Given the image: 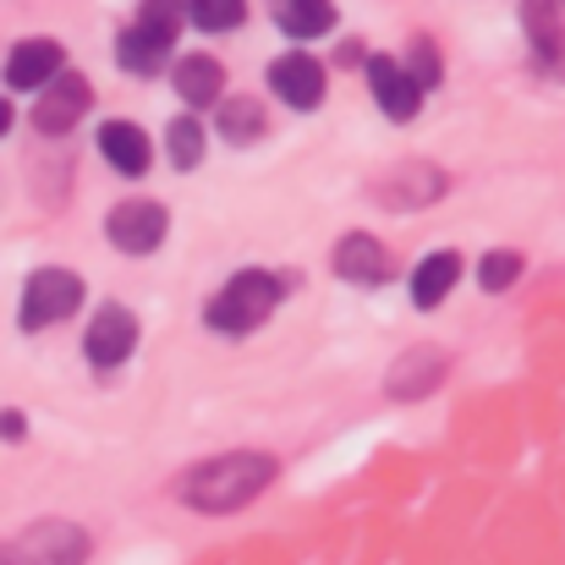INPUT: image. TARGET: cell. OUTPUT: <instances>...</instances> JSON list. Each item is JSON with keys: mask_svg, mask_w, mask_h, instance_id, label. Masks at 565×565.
<instances>
[{"mask_svg": "<svg viewBox=\"0 0 565 565\" xmlns=\"http://www.w3.org/2000/svg\"><path fill=\"white\" fill-rule=\"evenodd\" d=\"M269 478H275V461L264 450H225L192 472L182 494L192 511H242L253 494H264Z\"/></svg>", "mask_w": 565, "mask_h": 565, "instance_id": "6da1fadb", "label": "cell"}, {"mask_svg": "<svg viewBox=\"0 0 565 565\" xmlns=\"http://www.w3.org/2000/svg\"><path fill=\"white\" fill-rule=\"evenodd\" d=\"M286 297V280L280 275H269V269H242V275H231V286L209 302V324L220 330V335H247V330H258L269 313H275V302Z\"/></svg>", "mask_w": 565, "mask_h": 565, "instance_id": "7a4b0ae2", "label": "cell"}, {"mask_svg": "<svg viewBox=\"0 0 565 565\" xmlns=\"http://www.w3.org/2000/svg\"><path fill=\"white\" fill-rule=\"evenodd\" d=\"M77 302H83V280L72 269H39L22 286V330H50L66 313H77Z\"/></svg>", "mask_w": 565, "mask_h": 565, "instance_id": "3957f363", "label": "cell"}, {"mask_svg": "<svg viewBox=\"0 0 565 565\" xmlns=\"http://www.w3.org/2000/svg\"><path fill=\"white\" fill-rule=\"evenodd\" d=\"M105 231H110V242H116L121 253H154V247L166 242L171 220H166V209H160V203H149V198H132V203L110 209Z\"/></svg>", "mask_w": 565, "mask_h": 565, "instance_id": "277c9868", "label": "cell"}, {"mask_svg": "<svg viewBox=\"0 0 565 565\" xmlns=\"http://www.w3.org/2000/svg\"><path fill=\"white\" fill-rule=\"evenodd\" d=\"M88 83L83 77H72V72H61L39 99H33V127L39 132H50V138H61V132H72L77 121H83V110H88Z\"/></svg>", "mask_w": 565, "mask_h": 565, "instance_id": "5b68a950", "label": "cell"}, {"mask_svg": "<svg viewBox=\"0 0 565 565\" xmlns=\"http://www.w3.org/2000/svg\"><path fill=\"white\" fill-rule=\"evenodd\" d=\"M88 363L94 369H121L127 358H132V347H138V319L127 313V308H99V319L88 324Z\"/></svg>", "mask_w": 565, "mask_h": 565, "instance_id": "8992f818", "label": "cell"}, {"mask_svg": "<svg viewBox=\"0 0 565 565\" xmlns=\"http://www.w3.org/2000/svg\"><path fill=\"white\" fill-rule=\"evenodd\" d=\"M269 88L291 105V110H319L324 99V66L313 55H280L269 66Z\"/></svg>", "mask_w": 565, "mask_h": 565, "instance_id": "52a82bcc", "label": "cell"}, {"mask_svg": "<svg viewBox=\"0 0 565 565\" xmlns=\"http://www.w3.org/2000/svg\"><path fill=\"white\" fill-rule=\"evenodd\" d=\"M522 22H527V39H533L544 72L565 77V0H527Z\"/></svg>", "mask_w": 565, "mask_h": 565, "instance_id": "ba28073f", "label": "cell"}, {"mask_svg": "<svg viewBox=\"0 0 565 565\" xmlns=\"http://www.w3.org/2000/svg\"><path fill=\"white\" fill-rule=\"evenodd\" d=\"M22 555L33 565H83L88 555V539H83V527H66V522H39V527H28L22 533V544H17Z\"/></svg>", "mask_w": 565, "mask_h": 565, "instance_id": "9c48e42d", "label": "cell"}, {"mask_svg": "<svg viewBox=\"0 0 565 565\" xmlns=\"http://www.w3.org/2000/svg\"><path fill=\"white\" fill-rule=\"evenodd\" d=\"M439 379H445V352H439V347H412V352L384 374V395H395V401H417V395H428Z\"/></svg>", "mask_w": 565, "mask_h": 565, "instance_id": "30bf717a", "label": "cell"}, {"mask_svg": "<svg viewBox=\"0 0 565 565\" xmlns=\"http://www.w3.org/2000/svg\"><path fill=\"white\" fill-rule=\"evenodd\" d=\"M369 83H374V99H379V110H384L390 121H412V116H417L423 88L406 77V66H395V61L374 55V61H369Z\"/></svg>", "mask_w": 565, "mask_h": 565, "instance_id": "8fae6325", "label": "cell"}, {"mask_svg": "<svg viewBox=\"0 0 565 565\" xmlns=\"http://www.w3.org/2000/svg\"><path fill=\"white\" fill-rule=\"evenodd\" d=\"M61 77V44L55 39H22L6 61V83L11 88H44Z\"/></svg>", "mask_w": 565, "mask_h": 565, "instance_id": "7c38bea8", "label": "cell"}, {"mask_svg": "<svg viewBox=\"0 0 565 565\" xmlns=\"http://www.w3.org/2000/svg\"><path fill=\"white\" fill-rule=\"evenodd\" d=\"M335 275L352 280V286H379L390 275V253L379 247L369 231H352L341 247H335Z\"/></svg>", "mask_w": 565, "mask_h": 565, "instance_id": "4fadbf2b", "label": "cell"}, {"mask_svg": "<svg viewBox=\"0 0 565 565\" xmlns=\"http://www.w3.org/2000/svg\"><path fill=\"white\" fill-rule=\"evenodd\" d=\"M99 154H105L121 177H143L149 160H154L149 138H143L132 121H105V127H99Z\"/></svg>", "mask_w": 565, "mask_h": 565, "instance_id": "5bb4252c", "label": "cell"}, {"mask_svg": "<svg viewBox=\"0 0 565 565\" xmlns=\"http://www.w3.org/2000/svg\"><path fill=\"white\" fill-rule=\"evenodd\" d=\"M456 275H461V258H456V253H428V258L417 264V275H412V302H417V308L445 302V291L456 286Z\"/></svg>", "mask_w": 565, "mask_h": 565, "instance_id": "9a60e30c", "label": "cell"}, {"mask_svg": "<svg viewBox=\"0 0 565 565\" xmlns=\"http://www.w3.org/2000/svg\"><path fill=\"white\" fill-rule=\"evenodd\" d=\"M220 88H225V72H220V61H209V55H188V61H177V94L188 99V105H209V99H220Z\"/></svg>", "mask_w": 565, "mask_h": 565, "instance_id": "2e32d148", "label": "cell"}, {"mask_svg": "<svg viewBox=\"0 0 565 565\" xmlns=\"http://www.w3.org/2000/svg\"><path fill=\"white\" fill-rule=\"evenodd\" d=\"M280 28L291 39H319L335 28V0H280Z\"/></svg>", "mask_w": 565, "mask_h": 565, "instance_id": "e0dca14e", "label": "cell"}, {"mask_svg": "<svg viewBox=\"0 0 565 565\" xmlns=\"http://www.w3.org/2000/svg\"><path fill=\"white\" fill-rule=\"evenodd\" d=\"M214 121H220V138L225 143H253L264 132V105L258 99H220Z\"/></svg>", "mask_w": 565, "mask_h": 565, "instance_id": "ac0fdd59", "label": "cell"}, {"mask_svg": "<svg viewBox=\"0 0 565 565\" xmlns=\"http://www.w3.org/2000/svg\"><path fill=\"white\" fill-rule=\"evenodd\" d=\"M182 22H188V6H182V0H143L132 28H138L143 39H154V44L171 50V39L182 33Z\"/></svg>", "mask_w": 565, "mask_h": 565, "instance_id": "d6986e66", "label": "cell"}, {"mask_svg": "<svg viewBox=\"0 0 565 565\" xmlns=\"http://www.w3.org/2000/svg\"><path fill=\"white\" fill-rule=\"evenodd\" d=\"M116 55H121V66H127V72H138V77H154V72H166V44L143 39L138 28H127V33H121Z\"/></svg>", "mask_w": 565, "mask_h": 565, "instance_id": "ffe728a7", "label": "cell"}, {"mask_svg": "<svg viewBox=\"0 0 565 565\" xmlns=\"http://www.w3.org/2000/svg\"><path fill=\"white\" fill-rule=\"evenodd\" d=\"M188 11H192V22H198V28L225 33V28H236V22H242L247 0H188Z\"/></svg>", "mask_w": 565, "mask_h": 565, "instance_id": "44dd1931", "label": "cell"}, {"mask_svg": "<svg viewBox=\"0 0 565 565\" xmlns=\"http://www.w3.org/2000/svg\"><path fill=\"white\" fill-rule=\"evenodd\" d=\"M171 160H177L182 171H192V166L203 160V127H198L192 116L171 121Z\"/></svg>", "mask_w": 565, "mask_h": 565, "instance_id": "7402d4cb", "label": "cell"}, {"mask_svg": "<svg viewBox=\"0 0 565 565\" xmlns=\"http://www.w3.org/2000/svg\"><path fill=\"white\" fill-rule=\"evenodd\" d=\"M516 275H522V253H489V258L478 264L483 291H505V286H516Z\"/></svg>", "mask_w": 565, "mask_h": 565, "instance_id": "603a6c76", "label": "cell"}, {"mask_svg": "<svg viewBox=\"0 0 565 565\" xmlns=\"http://www.w3.org/2000/svg\"><path fill=\"white\" fill-rule=\"evenodd\" d=\"M406 77L417 83V88H434L439 83V55H434V44H412V61H406Z\"/></svg>", "mask_w": 565, "mask_h": 565, "instance_id": "cb8c5ba5", "label": "cell"}, {"mask_svg": "<svg viewBox=\"0 0 565 565\" xmlns=\"http://www.w3.org/2000/svg\"><path fill=\"white\" fill-rule=\"evenodd\" d=\"M0 434L17 439V434H22V417H17V412H0Z\"/></svg>", "mask_w": 565, "mask_h": 565, "instance_id": "d4e9b609", "label": "cell"}, {"mask_svg": "<svg viewBox=\"0 0 565 565\" xmlns=\"http://www.w3.org/2000/svg\"><path fill=\"white\" fill-rule=\"evenodd\" d=\"M0 565H33V561H28L17 544H0Z\"/></svg>", "mask_w": 565, "mask_h": 565, "instance_id": "484cf974", "label": "cell"}, {"mask_svg": "<svg viewBox=\"0 0 565 565\" xmlns=\"http://www.w3.org/2000/svg\"><path fill=\"white\" fill-rule=\"evenodd\" d=\"M6 127H11V105L0 99V132H6Z\"/></svg>", "mask_w": 565, "mask_h": 565, "instance_id": "4316f807", "label": "cell"}]
</instances>
